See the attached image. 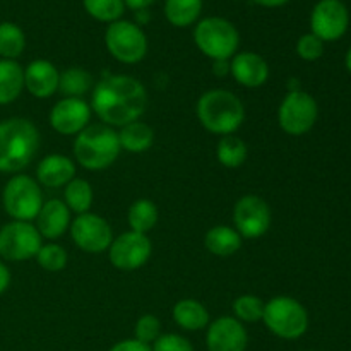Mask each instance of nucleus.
I'll return each mask as SVG.
<instances>
[{"instance_id": "nucleus-3", "label": "nucleus", "mask_w": 351, "mask_h": 351, "mask_svg": "<svg viewBox=\"0 0 351 351\" xmlns=\"http://www.w3.org/2000/svg\"><path fill=\"white\" fill-rule=\"evenodd\" d=\"M195 113L208 132L221 137L235 134L245 120L242 99L228 89H209L202 93L195 105Z\"/></svg>"}, {"instance_id": "nucleus-26", "label": "nucleus", "mask_w": 351, "mask_h": 351, "mask_svg": "<svg viewBox=\"0 0 351 351\" xmlns=\"http://www.w3.org/2000/svg\"><path fill=\"white\" fill-rule=\"evenodd\" d=\"M158 213L156 204L149 199H137L136 202H132L127 213V221H129L130 232L143 233L147 235V232L156 226L158 223Z\"/></svg>"}, {"instance_id": "nucleus-9", "label": "nucleus", "mask_w": 351, "mask_h": 351, "mask_svg": "<svg viewBox=\"0 0 351 351\" xmlns=\"http://www.w3.org/2000/svg\"><path fill=\"white\" fill-rule=\"evenodd\" d=\"M43 245V237L29 221H9L0 228V257L9 263L34 259Z\"/></svg>"}, {"instance_id": "nucleus-36", "label": "nucleus", "mask_w": 351, "mask_h": 351, "mask_svg": "<svg viewBox=\"0 0 351 351\" xmlns=\"http://www.w3.org/2000/svg\"><path fill=\"white\" fill-rule=\"evenodd\" d=\"M153 351H194V346L187 338L180 335H161L156 341L153 343Z\"/></svg>"}, {"instance_id": "nucleus-14", "label": "nucleus", "mask_w": 351, "mask_h": 351, "mask_svg": "<svg viewBox=\"0 0 351 351\" xmlns=\"http://www.w3.org/2000/svg\"><path fill=\"white\" fill-rule=\"evenodd\" d=\"M153 245L147 235L125 232L113 239L108 249V259L120 271H136L149 261Z\"/></svg>"}, {"instance_id": "nucleus-6", "label": "nucleus", "mask_w": 351, "mask_h": 351, "mask_svg": "<svg viewBox=\"0 0 351 351\" xmlns=\"http://www.w3.org/2000/svg\"><path fill=\"white\" fill-rule=\"evenodd\" d=\"M194 41L206 57L215 60H230L237 55L240 34L225 17H206L194 29Z\"/></svg>"}, {"instance_id": "nucleus-41", "label": "nucleus", "mask_w": 351, "mask_h": 351, "mask_svg": "<svg viewBox=\"0 0 351 351\" xmlns=\"http://www.w3.org/2000/svg\"><path fill=\"white\" fill-rule=\"evenodd\" d=\"M254 2L259 3V5H263V7H271V9H273V7L285 5V3H288L290 0H254Z\"/></svg>"}, {"instance_id": "nucleus-33", "label": "nucleus", "mask_w": 351, "mask_h": 351, "mask_svg": "<svg viewBox=\"0 0 351 351\" xmlns=\"http://www.w3.org/2000/svg\"><path fill=\"white\" fill-rule=\"evenodd\" d=\"M264 307L266 304L256 295H240L233 302V314L240 322H257L263 321Z\"/></svg>"}, {"instance_id": "nucleus-8", "label": "nucleus", "mask_w": 351, "mask_h": 351, "mask_svg": "<svg viewBox=\"0 0 351 351\" xmlns=\"http://www.w3.org/2000/svg\"><path fill=\"white\" fill-rule=\"evenodd\" d=\"M319 119V105L312 95L302 89H291L278 108V123L288 136H305Z\"/></svg>"}, {"instance_id": "nucleus-22", "label": "nucleus", "mask_w": 351, "mask_h": 351, "mask_svg": "<svg viewBox=\"0 0 351 351\" xmlns=\"http://www.w3.org/2000/svg\"><path fill=\"white\" fill-rule=\"evenodd\" d=\"M204 245L213 256L230 257L237 254L242 247V237L235 228L226 225L213 226L204 237Z\"/></svg>"}, {"instance_id": "nucleus-38", "label": "nucleus", "mask_w": 351, "mask_h": 351, "mask_svg": "<svg viewBox=\"0 0 351 351\" xmlns=\"http://www.w3.org/2000/svg\"><path fill=\"white\" fill-rule=\"evenodd\" d=\"M10 287V271L3 261H0V295L5 293L7 288Z\"/></svg>"}, {"instance_id": "nucleus-35", "label": "nucleus", "mask_w": 351, "mask_h": 351, "mask_svg": "<svg viewBox=\"0 0 351 351\" xmlns=\"http://www.w3.org/2000/svg\"><path fill=\"white\" fill-rule=\"evenodd\" d=\"M297 55L305 62H315L324 55V41L315 34H302L297 41Z\"/></svg>"}, {"instance_id": "nucleus-7", "label": "nucleus", "mask_w": 351, "mask_h": 351, "mask_svg": "<svg viewBox=\"0 0 351 351\" xmlns=\"http://www.w3.org/2000/svg\"><path fill=\"white\" fill-rule=\"evenodd\" d=\"M3 211L16 221H34L43 206V194L36 178L16 173L2 191Z\"/></svg>"}, {"instance_id": "nucleus-1", "label": "nucleus", "mask_w": 351, "mask_h": 351, "mask_svg": "<svg viewBox=\"0 0 351 351\" xmlns=\"http://www.w3.org/2000/svg\"><path fill=\"white\" fill-rule=\"evenodd\" d=\"M93 112L108 127L136 122L147 108V93L143 82L130 75H106L93 86Z\"/></svg>"}, {"instance_id": "nucleus-17", "label": "nucleus", "mask_w": 351, "mask_h": 351, "mask_svg": "<svg viewBox=\"0 0 351 351\" xmlns=\"http://www.w3.org/2000/svg\"><path fill=\"white\" fill-rule=\"evenodd\" d=\"M233 79L243 88H261L269 79V65L256 51H240L230 62Z\"/></svg>"}, {"instance_id": "nucleus-23", "label": "nucleus", "mask_w": 351, "mask_h": 351, "mask_svg": "<svg viewBox=\"0 0 351 351\" xmlns=\"http://www.w3.org/2000/svg\"><path fill=\"white\" fill-rule=\"evenodd\" d=\"M24 89V69L17 60L0 58V105L16 101Z\"/></svg>"}, {"instance_id": "nucleus-18", "label": "nucleus", "mask_w": 351, "mask_h": 351, "mask_svg": "<svg viewBox=\"0 0 351 351\" xmlns=\"http://www.w3.org/2000/svg\"><path fill=\"white\" fill-rule=\"evenodd\" d=\"M58 77L60 72L50 60L38 58L24 69V89L34 98L47 99L58 91Z\"/></svg>"}, {"instance_id": "nucleus-10", "label": "nucleus", "mask_w": 351, "mask_h": 351, "mask_svg": "<svg viewBox=\"0 0 351 351\" xmlns=\"http://www.w3.org/2000/svg\"><path fill=\"white\" fill-rule=\"evenodd\" d=\"M110 55L122 64H137L147 53V36L139 24L130 21H115L105 33Z\"/></svg>"}, {"instance_id": "nucleus-2", "label": "nucleus", "mask_w": 351, "mask_h": 351, "mask_svg": "<svg viewBox=\"0 0 351 351\" xmlns=\"http://www.w3.org/2000/svg\"><path fill=\"white\" fill-rule=\"evenodd\" d=\"M40 132L31 120H0V173H19L36 156Z\"/></svg>"}, {"instance_id": "nucleus-20", "label": "nucleus", "mask_w": 351, "mask_h": 351, "mask_svg": "<svg viewBox=\"0 0 351 351\" xmlns=\"http://www.w3.org/2000/svg\"><path fill=\"white\" fill-rule=\"evenodd\" d=\"M74 178L75 163L64 154H48L36 167V182L47 189L65 187Z\"/></svg>"}, {"instance_id": "nucleus-27", "label": "nucleus", "mask_w": 351, "mask_h": 351, "mask_svg": "<svg viewBox=\"0 0 351 351\" xmlns=\"http://www.w3.org/2000/svg\"><path fill=\"white\" fill-rule=\"evenodd\" d=\"M202 12V0H167L165 16L175 27H187L199 19Z\"/></svg>"}, {"instance_id": "nucleus-15", "label": "nucleus", "mask_w": 351, "mask_h": 351, "mask_svg": "<svg viewBox=\"0 0 351 351\" xmlns=\"http://www.w3.org/2000/svg\"><path fill=\"white\" fill-rule=\"evenodd\" d=\"M91 106L82 98H62L51 108L50 125L55 132L62 136H77L89 125Z\"/></svg>"}, {"instance_id": "nucleus-16", "label": "nucleus", "mask_w": 351, "mask_h": 351, "mask_svg": "<svg viewBox=\"0 0 351 351\" xmlns=\"http://www.w3.org/2000/svg\"><path fill=\"white\" fill-rule=\"evenodd\" d=\"M249 335L235 317H219L208 326L206 346L208 351H245Z\"/></svg>"}, {"instance_id": "nucleus-5", "label": "nucleus", "mask_w": 351, "mask_h": 351, "mask_svg": "<svg viewBox=\"0 0 351 351\" xmlns=\"http://www.w3.org/2000/svg\"><path fill=\"white\" fill-rule=\"evenodd\" d=\"M263 322L274 336L287 341L302 338L308 329V312L293 297L280 295L266 302Z\"/></svg>"}, {"instance_id": "nucleus-43", "label": "nucleus", "mask_w": 351, "mask_h": 351, "mask_svg": "<svg viewBox=\"0 0 351 351\" xmlns=\"http://www.w3.org/2000/svg\"><path fill=\"white\" fill-rule=\"evenodd\" d=\"M345 67H346V71H348L350 74H351V47H350V50L346 51V57H345Z\"/></svg>"}, {"instance_id": "nucleus-25", "label": "nucleus", "mask_w": 351, "mask_h": 351, "mask_svg": "<svg viewBox=\"0 0 351 351\" xmlns=\"http://www.w3.org/2000/svg\"><path fill=\"white\" fill-rule=\"evenodd\" d=\"M93 91V75L81 67H71L60 72L58 93L64 98H82Z\"/></svg>"}, {"instance_id": "nucleus-24", "label": "nucleus", "mask_w": 351, "mask_h": 351, "mask_svg": "<svg viewBox=\"0 0 351 351\" xmlns=\"http://www.w3.org/2000/svg\"><path fill=\"white\" fill-rule=\"evenodd\" d=\"M119 141L120 147L127 151V153H144V151L151 149V146H153L154 130L147 123L136 120V122H130L127 125L120 127Z\"/></svg>"}, {"instance_id": "nucleus-34", "label": "nucleus", "mask_w": 351, "mask_h": 351, "mask_svg": "<svg viewBox=\"0 0 351 351\" xmlns=\"http://www.w3.org/2000/svg\"><path fill=\"white\" fill-rule=\"evenodd\" d=\"M134 335H136L134 339H137V341L144 343V345H153L161 336V321L156 315L144 314L143 317L137 319Z\"/></svg>"}, {"instance_id": "nucleus-29", "label": "nucleus", "mask_w": 351, "mask_h": 351, "mask_svg": "<svg viewBox=\"0 0 351 351\" xmlns=\"http://www.w3.org/2000/svg\"><path fill=\"white\" fill-rule=\"evenodd\" d=\"M247 154V144L243 143L240 137H237L235 134H230V136H223L219 139L218 147H216V156L218 161L225 168H239L245 163Z\"/></svg>"}, {"instance_id": "nucleus-37", "label": "nucleus", "mask_w": 351, "mask_h": 351, "mask_svg": "<svg viewBox=\"0 0 351 351\" xmlns=\"http://www.w3.org/2000/svg\"><path fill=\"white\" fill-rule=\"evenodd\" d=\"M110 351H153L149 345H144V343L137 341V339H123L119 341L117 345H113Z\"/></svg>"}, {"instance_id": "nucleus-13", "label": "nucleus", "mask_w": 351, "mask_h": 351, "mask_svg": "<svg viewBox=\"0 0 351 351\" xmlns=\"http://www.w3.org/2000/svg\"><path fill=\"white\" fill-rule=\"evenodd\" d=\"M233 223L242 239H259L271 226V209L259 195H243L233 208Z\"/></svg>"}, {"instance_id": "nucleus-31", "label": "nucleus", "mask_w": 351, "mask_h": 351, "mask_svg": "<svg viewBox=\"0 0 351 351\" xmlns=\"http://www.w3.org/2000/svg\"><path fill=\"white\" fill-rule=\"evenodd\" d=\"M86 12L99 23H115L125 12L123 0H84Z\"/></svg>"}, {"instance_id": "nucleus-40", "label": "nucleus", "mask_w": 351, "mask_h": 351, "mask_svg": "<svg viewBox=\"0 0 351 351\" xmlns=\"http://www.w3.org/2000/svg\"><path fill=\"white\" fill-rule=\"evenodd\" d=\"M213 72L216 75H225L230 72V60H215V67H213Z\"/></svg>"}, {"instance_id": "nucleus-30", "label": "nucleus", "mask_w": 351, "mask_h": 351, "mask_svg": "<svg viewBox=\"0 0 351 351\" xmlns=\"http://www.w3.org/2000/svg\"><path fill=\"white\" fill-rule=\"evenodd\" d=\"M26 48V36L17 24L0 23V58L16 60Z\"/></svg>"}, {"instance_id": "nucleus-39", "label": "nucleus", "mask_w": 351, "mask_h": 351, "mask_svg": "<svg viewBox=\"0 0 351 351\" xmlns=\"http://www.w3.org/2000/svg\"><path fill=\"white\" fill-rule=\"evenodd\" d=\"M153 2H156V0H123L125 7H129V9H132V10L147 9V7H149Z\"/></svg>"}, {"instance_id": "nucleus-12", "label": "nucleus", "mask_w": 351, "mask_h": 351, "mask_svg": "<svg viewBox=\"0 0 351 351\" xmlns=\"http://www.w3.org/2000/svg\"><path fill=\"white\" fill-rule=\"evenodd\" d=\"M71 237L75 247L89 254H101L110 249L113 242L112 226L99 215L84 213L71 221Z\"/></svg>"}, {"instance_id": "nucleus-28", "label": "nucleus", "mask_w": 351, "mask_h": 351, "mask_svg": "<svg viewBox=\"0 0 351 351\" xmlns=\"http://www.w3.org/2000/svg\"><path fill=\"white\" fill-rule=\"evenodd\" d=\"M64 202L69 208V211L75 215H84L89 213V208L93 204V187L84 178H74L65 185L64 191Z\"/></svg>"}, {"instance_id": "nucleus-42", "label": "nucleus", "mask_w": 351, "mask_h": 351, "mask_svg": "<svg viewBox=\"0 0 351 351\" xmlns=\"http://www.w3.org/2000/svg\"><path fill=\"white\" fill-rule=\"evenodd\" d=\"M137 17H139V23H146V21H149V14L146 12V9H141V10H136Z\"/></svg>"}, {"instance_id": "nucleus-4", "label": "nucleus", "mask_w": 351, "mask_h": 351, "mask_svg": "<svg viewBox=\"0 0 351 351\" xmlns=\"http://www.w3.org/2000/svg\"><path fill=\"white\" fill-rule=\"evenodd\" d=\"M119 132L105 123L88 125L75 136L74 156L82 168L91 171L112 167L120 156Z\"/></svg>"}, {"instance_id": "nucleus-19", "label": "nucleus", "mask_w": 351, "mask_h": 351, "mask_svg": "<svg viewBox=\"0 0 351 351\" xmlns=\"http://www.w3.org/2000/svg\"><path fill=\"white\" fill-rule=\"evenodd\" d=\"M36 228L43 239H60L71 226V211L60 199H50L43 202L36 216Z\"/></svg>"}, {"instance_id": "nucleus-11", "label": "nucleus", "mask_w": 351, "mask_h": 351, "mask_svg": "<svg viewBox=\"0 0 351 351\" xmlns=\"http://www.w3.org/2000/svg\"><path fill=\"white\" fill-rule=\"evenodd\" d=\"M350 10L343 0H319L311 14V33L324 43L338 41L348 31Z\"/></svg>"}, {"instance_id": "nucleus-32", "label": "nucleus", "mask_w": 351, "mask_h": 351, "mask_svg": "<svg viewBox=\"0 0 351 351\" xmlns=\"http://www.w3.org/2000/svg\"><path fill=\"white\" fill-rule=\"evenodd\" d=\"M36 263L48 273H58L67 266V250L58 243H43L36 254Z\"/></svg>"}, {"instance_id": "nucleus-21", "label": "nucleus", "mask_w": 351, "mask_h": 351, "mask_svg": "<svg viewBox=\"0 0 351 351\" xmlns=\"http://www.w3.org/2000/svg\"><path fill=\"white\" fill-rule=\"evenodd\" d=\"M173 321L184 331H201L209 326V312L201 302L194 298L178 300L173 307Z\"/></svg>"}]
</instances>
